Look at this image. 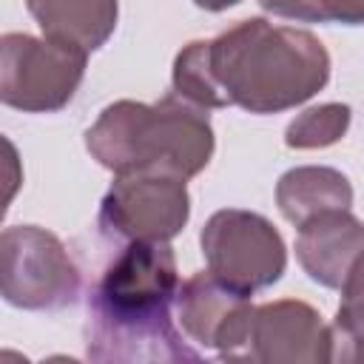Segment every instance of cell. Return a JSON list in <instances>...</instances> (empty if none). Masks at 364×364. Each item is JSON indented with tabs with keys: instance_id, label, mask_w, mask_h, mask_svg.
<instances>
[{
	"instance_id": "11",
	"label": "cell",
	"mask_w": 364,
	"mask_h": 364,
	"mask_svg": "<svg viewBox=\"0 0 364 364\" xmlns=\"http://www.w3.org/2000/svg\"><path fill=\"white\" fill-rule=\"evenodd\" d=\"M43 37L80 48L85 54L102 48L117 28V0H26Z\"/></svg>"
},
{
	"instance_id": "8",
	"label": "cell",
	"mask_w": 364,
	"mask_h": 364,
	"mask_svg": "<svg viewBox=\"0 0 364 364\" xmlns=\"http://www.w3.org/2000/svg\"><path fill=\"white\" fill-rule=\"evenodd\" d=\"M253 313L256 307L250 304V293L230 287L210 270L193 273L179 284L176 293V316L182 333L199 347L216 350L228 361H242Z\"/></svg>"
},
{
	"instance_id": "9",
	"label": "cell",
	"mask_w": 364,
	"mask_h": 364,
	"mask_svg": "<svg viewBox=\"0 0 364 364\" xmlns=\"http://www.w3.org/2000/svg\"><path fill=\"white\" fill-rule=\"evenodd\" d=\"M242 361L264 364H324L333 361V327L299 299L259 304Z\"/></svg>"
},
{
	"instance_id": "12",
	"label": "cell",
	"mask_w": 364,
	"mask_h": 364,
	"mask_svg": "<svg viewBox=\"0 0 364 364\" xmlns=\"http://www.w3.org/2000/svg\"><path fill=\"white\" fill-rule=\"evenodd\" d=\"M276 205L282 216L299 228L321 210L350 208L353 185L341 171L327 168V165L290 168L276 182Z\"/></svg>"
},
{
	"instance_id": "7",
	"label": "cell",
	"mask_w": 364,
	"mask_h": 364,
	"mask_svg": "<svg viewBox=\"0 0 364 364\" xmlns=\"http://www.w3.org/2000/svg\"><path fill=\"white\" fill-rule=\"evenodd\" d=\"M191 216L185 179L165 173H119L100 202V230L114 242H171Z\"/></svg>"
},
{
	"instance_id": "13",
	"label": "cell",
	"mask_w": 364,
	"mask_h": 364,
	"mask_svg": "<svg viewBox=\"0 0 364 364\" xmlns=\"http://www.w3.org/2000/svg\"><path fill=\"white\" fill-rule=\"evenodd\" d=\"M171 82H173V94L205 111L228 108V97L222 94L210 68V40H193L176 54Z\"/></svg>"
},
{
	"instance_id": "17",
	"label": "cell",
	"mask_w": 364,
	"mask_h": 364,
	"mask_svg": "<svg viewBox=\"0 0 364 364\" xmlns=\"http://www.w3.org/2000/svg\"><path fill=\"white\" fill-rule=\"evenodd\" d=\"M259 6L270 14L301 20V23H318V6L316 0H259Z\"/></svg>"
},
{
	"instance_id": "3",
	"label": "cell",
	"mask_w": 364,
	"mask_h": 364,
	"mask_svg": "<svg viewBox=\"0 0 364 364\" xmlns=\"http://www.w3.org/2000/svg\"><path fill=\"white\" fill-rule=\"evenodd\" d=\"M213 128L205 108L165 94L156 102H111L85 131L88 154L119 173H165L191 179L213 156Z\"/></svg>"
},
{
	"instance_id": "1",
	"label": "cell",
	"mask_w": 364,
	"mask_h": 364,
	"mask_svg": "<svg viewBox=\"0 0 364 364\" xmlns=\"http://www.w3.org/2000/svg\"><path fill=\"white\" fill-rule=\"evenodd\" d=\"M179 273L168 242H131L105 267L88 299L91 361H199L171 318Z\"/></svg>"
},
{
	"instance_id": "5",
	"label": "cell",
	"mask_w": 364,
	"mask_h": 364,
	"mask_svg": "<svg viewBox=\"0 0 364 364\" xmlns=\"http://www.w3.org/2000/svg\"><path fill=\"white\" fill-rule=\"evenodd\" d=\"M0 293L20 310H60L80 296V270L51 230L11 225L0 233Z\"/></svg>"
},
{
	"instance_id": "18",
	"label": "cell",
	"mask_w": 364,
	"mask_h": 364,
	"mask_svg": "<svg viewBox=\"0 0 364 364\" xmlns=\"http://www.w3.org/2000/svg\"><path fill=\"white\" fill-rule=\"evenodd\" d=\"M242 0H193V6L205 9V11H225L230 6H239Z\"/></svg>"
},
{
	"instance_id": "14",
	"label": "cell",
	"mask_w": 364,
	"mask_h": 364,
	"mask_svg": "<svg viewBox=\"0 0 364 364\" xmlns=\"http://www.w3.org/2000/svg\"><path fill=\"white\" fill-rule=\"evenodd\" d=\"M333 361H364V253L341 284V304L333 321Z\"/></svg>"
},
{
	"instance_id": "2",
	"label": "cell",
	"mask_w": 364,
	"mask_h": 364,
	"mask_svg": "<svg viewBox=\"0 0 364 364\" xmlns=\"http://www.w3.org/2000/svg\"><path fill=\"white\" fill-rule=\"evenodd\" d=\"M210 68L228 105L279 114L327 85L330 54L307 28L247 17L210 40Z\"/></svg>"
},
{
	"instance_id": "10",
	"label": "cell",
	"mask_w": 364,
	"mask_h": 364,
	"mask_svg": "<svg viewBox=\"0 0 364 364\" xmlns=\"http://www.w3.org/2000/svg\"><path fill=\"white\" fill-rule=\"evenodd\" d=\"M364 253V222L350 208L321 210L296 236V259L301 270L321 287L341 290L350 267Z\"/></svg>"
},
{
	"instance_id": "6",
	"label": "cell",
	"mask_w": 364,
	"mask_h": 364,
	"mask_svg": "<svg viewBox=\"0 0 364 364\" xmlns=\"http://www.w3.org/2000/svg\"><path fill=\"white\" fill-rule=\"evenodd\" d=\"M208 270L236 290L256 293L276 284L287 267V247L270 219L253 210H216L199 233Z\"/></svg>"
},
{
	"instance_id": "15",
	"label": "cell",
	"mask_w": 364,
	"mask_h": 364,
	"mask_svg": "<svg viewBox=\"0 0 364 364\" xmlns=\"http://www.w3.org/2000/svg\"><path fill=\"white\" fill-rule=\"evenodd\" d=\"M353 111L347 102H321L307 111H301L296 119H290L284 131V145L296 151H313V148H327L344 139L350 128Z\"/></svg>"
},
{
	"instance_id": "4",
	"label": "cell",
	"mask_w": 364,
	"mask_h": 364,
	"mask_svg": "<svg viewBox=\"0 0 364 364\" xmlns=\"http://www.w3.org/2000/svg\"><path fill=\"white\" fill-rule=\"evenodd\" d=\"M88 54L48 37L9 31L0 40V100L26 114L65 108L82 77Z\"/></svg>"
},
{
	"instance_id": "16",
	"label": "cell",
	"mask_w": 364,
	"mask_h": 364,
	"mask_svg": "<svg viewBox=\"0 0 364 364\" xmlns=\"http://www.w3.org/2000/svg\"><path fill=\"white\" fill-rule=\"evenodd\" d=\"M318 23L364 26V0H316Z\"/></svg>"
}]
</instances>
